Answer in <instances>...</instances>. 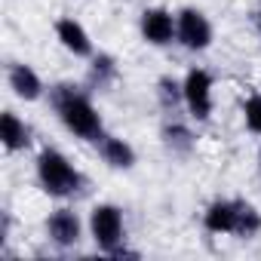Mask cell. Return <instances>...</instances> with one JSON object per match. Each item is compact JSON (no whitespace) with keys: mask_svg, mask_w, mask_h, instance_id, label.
<instances>
[{"mask_svg":"<svg viewBox=\"0 0 261 261\" xmlns=\"http://www.w3.org/2000/svg\"><path fill=\"white\" fill-rule=\"evenodd\" d=\"M139 31H142L145 43L169 46V43H175V13H169L163 7H148L139 19Z\"/></svg>","mask_w":261,"mask_h":261,"instance_id":"cell-7","label":"cell"},{"mask_svg":"<svg viewBox=\"0 0 261 261\" xmlns=\"http://www.w3.org/2000/svg\"><path fill=\"white\" fill-rule=\"evenodd\" d=\"M56 40H59L74 59H92V56H95V43H92L86 25L77 22L74 16H62V19H56Z\"/></svg>","mask_w":261,"mask_h":261,"instance_id":"cell-9","label":"cell"},{"mask_svg":"<svg viewBox=\"0 0 261 261\" xmlns=\"http://www.w3.org/2000/svg\"><path fill=\"white\" fill-rule=\"evenodd\" d=\"M89 237L95 243L98 252L105 255H114L123 243H126V218H123V209L114 206V203H95L92 212H89Z\"/></svg>","mask_w":261,"mask_h":261,"instance_id":"cell-3","label":"cell"},{"mask_svg":"<svg viewBox=\"0 0 261 261\" xmlns=\"http://www.w3.org/2000/svg\"><path fill=\"white\" fill-rule=\"evenodd\" d=\"M157 101H160L163 111L175 114V111L185 105V83L175 80L172 74H163V77L157 80Z\"/></svg>","mask_w":261,"mask_h":261,"instance_id":"cell-15","label":"cell"},{"mask_svg":"<svg viewBox=\"0 0 261 261\" xmlns=\"http://www.w3.org/2000/svg\"><path fill=\"white\" fill-rule=\"evenodd\" d=\"M89 92L92 89H83L77 83H56V86H49L46 95H49L56 117L62 120V126L68 133L95 145L105 136V123H101V114L95 111Z\"/></svg>","mask_w":261,"mask_h":261,"instance_id":"cell-1","label":"cell"},{"mask_svg":"<svg viewBox=\"0 0 261 261\" xmlns=\"http://www.w3.org/2000/svg\"><path fill=\"white\" fill-rule=\"evenodd\" d=\"M120 77V65L111 53H95L89 59V71H86V83L92 92H108Z\"/></svg>","mask_w":261,"mask_h":261,"instance_id":"cell-13","label":"cell"},{"mask_svg":"<svg viewBox=\"0 0 261 261\" xmlns=\"http://www.w3.org/2000/svg\"><path fill=\"white\" fill-rule=\"evenodd\" d=\"M215 40V28L209 16L197 7H185L175 13V43L188 53H206Z\"/></svg>","mask_w":261,"mask_h":261,"instance_id":"cell-4","label":"cell"},{"mask_svg":"<svg viewBox=\"0 0 261 261\" xmlns=\"http://www.w3.org/2000/svg\"><path fill=\"white\" fill-rule=\"evenodd\" d=\"M95 151H98V157L105 160V166H111V169H117V172H129V169H136V163H139V154H136V148L129 145L126 139H120V136H101L98 142H95Z\"/></svg>","mask_w":261,"mask_h":261,"instance_id":"cell-10","label":"cell"},{"mask_svg":"<svg viewBox=\"0 0 261 261\" xmlns=\"http://www.w3.org/2000/svg\"><path fill=\"white\" fill-rule=\"evenodd\" d=\"M255 233H261V212H258L255 203L240 200V215H237V230H233V237L252 240Z\"/></svg>","mask_w":261,"mask_h":261,"instance_id":"cell-16","label":"cell"},{"mask_svg":"<svg viewBox=\"0 0 261 261\" xmlns=\"http://www.w3.org/2000/svg\"><path fill=\"white\" fill-rule=\"evenodd\" d=\"M258 31H261V4H258Z\"/></svg>","mask_w":261,"mask_h":261,"instance_id":"cell-18","label":"cell"},{"mask_svg":"<svg viewBox=\"0 0 261 261\" xmlns=\"http://www.w3.org/2000/svg\"><path fill=\"white\" fill-rule=\"evenodd\" d=\"M7 86H10L13 95L22 98V101H40V98L49 92L46 83H43V77H40L31 65H25V62H10V65H7Z\"/></svg>","mask_w":261,"mask_h":261,"instance_id":"cell-8","label":"cell"},{"mask_svg":"<svg viewBox=\"0 0 261 261\" xmlns=\"http://www.w3.org/2000/svg\"><path fill=\"white\" fill-rule=\"evenodd\" d=\"M43 230H46V240L53 246H59V249H74L83 240V221H80V215L71 206L53 209L46 224H43Z\"/></svg>","mask_w":261,"mask_h":261,"instance_id":"cell-6","label":"cell"},{"mask_svg":"<svg viewBox=\"0 0 261 261\" xmlns=\"http://www.w3.org/2000/svg\"><path fill=\"white\" fill-rule=\"evenodd\" d=\"M160 139L166 145V151L172 157H188L194 148H197V136H194V129L181 120H166L163 129H160Z\"/></svg>","mask_w":261,"mask_h":261,"instance_id":"cell-14","label":"cell"},{"mask_svg":"<svg viewBox=\"0 0 261 261\" xmlns=\"http://www.w3.org/2000/svg\"><path fill=\"white\" fill-rule=\"evenodd\" d=\"M243 123L252 136H261V92H255L243 101Z\"/></svg>","mask_w":261,"mask_h":261,"instance_id":"cell-17","label":"cell"},{"mask_svg":"<svg viewBox=\"0 0 261 261\" xmlns=\"http://www.w3.org/2000/svg\"><path fill=\"white\" fill-rule=\"evenodd\" d=\"M258 166H261V151H258Z\"/></svg>","mask_w":261,"mask_h":261,"instance_id":"cell-19","label":"cell"},{"mask_svg":"<svg viewBox=\"0 0 261 261\" xmlns=\"http://www.w3.org/2000/svg\"><path fill=\"white\" fill-rule=\"evenodd\" d=\"M34 172H37V185L46 197L53 200H71L86 188L83 172L59 151V148H43L34 160Z\"/></svg>","mask_w":261,"mask_h":261,"instance_id":"cell-2","label":"cell"},{"mask_svg":"<svg viewBox=\"0 0 261 261\" xmlns=\"http://www.w3.org/2000/svg\"><path fill=\"white\" fill-rule=\"evenodd\" d=\"M0 142H4V148L10 154H19V151L31 148V126L10 108L0 114Z\"/></svg>","mask_w":261,"mask_h":261,"instance_id":"cell-12","label":"cell"},{"mask_svg":"<svg viewBox=\"0 0 261 261\" xmlns=\"http://www.w3.org/2000/svg\"><path fill=\"white\" fill-rule=\"evenodd\" d=\"M237 215H240V200H224V197H218V200H212V203L206 206V212H203V227H206L209 233H215V237H224V233L233 237V230H237Z\"/></svg>","mask_w":261,"mask_h":261,"instance_id":"cell-11","label":"cell"},{"mask_svg":"<svg viewBox=\"0 0 261 261\" xmlns=\"http://www.w3.org/2000/svg\"><path fill=\"white\" fill-rule=\"evenodd\" d=\"M185 108L191 114V120L197 123H206L215 111V80L206 68H191L185 74Z\"/></svg>","mask_w":261,"mask_h":261,"instance_id":"cell-5","label":"cell"}]
</instances>
